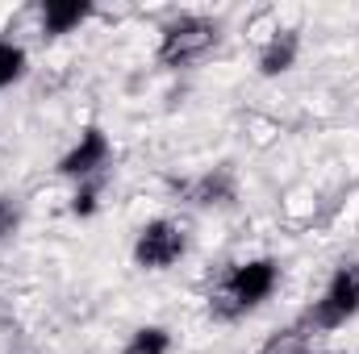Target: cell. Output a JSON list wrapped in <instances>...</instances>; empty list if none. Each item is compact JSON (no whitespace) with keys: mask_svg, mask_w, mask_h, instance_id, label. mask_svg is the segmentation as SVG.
I'll list each match as a JSON object with an SVG mask.
<instances>
[{"mask_svg":"<svg viewBox=\"0 0 359 354\" xmlns=\"http://www.w3.org/2000/svg\"><path fill=\"white\" fill-rule=\"evenodd\" d=\"M276 283H280V267H276V259L234 263L226 275H222V283L213 288V300H209V304H213V313H217L222 321H234V317L255 313L271 292H276Z\"/></svg>","mask_w":359,"mask_h":354,"instance_id":"obj_1","label":"cell"},{"mask_svg":"<svg viewBox=\"0 0 359 354\" xmlns=\"http://www.w3.org/2000/svg\"><path fill=\"white\" fill-rule=\"evenodd\" d=\"M213 46H217V21L196 17V13H180L176 21L163 25L159 63H163V67H192V63H201Z\"/></svg>","mask_w":359,"mask_h":354,"instance_id":"obj_2","label":"cell"},{"mask_svg":"<svg viewBox=\"0 0 359 354\" xmlns=\"http://www.w3.org/2000/svg\"><path fill=\"white\" fill-rule=\"evenodd\" d=\"M351 317H359V263H343L330 275V283H326L322 300L313 304L309 321L330 334V330H343Z\"/></svg>","mask_w":359,"mask_h":354,"instance_id":"obj_3","label":"cell"},{"mask_svg":"<svg viewBox=\"0 0 359 354\" xmlns=\"http://www.w3.org/2000/svg\"><path fill=\"white\" fill-rule=\"evenodd\" d=\"M188 250V234L180 229L176 221L159 217V221H147L138 229V242H134V263L142 271H168L176 267Z\"/></svg>","mask_w":359,"mask_h":354,"instance_id":"obj_4","label":"cell"},{"mask_svg":"<svg viewBox=\"0 0 359 354\" xmlns=\"http://www.w3.org/2000/svg\"><path fill=\"white\" fill-rule=\"evenodd\" d=\"M109 138H104V129H96V125H88L84 134H80V142L59 159V176H72V179H92L104 163H109Z\"/></svg>","mask_w":359,"mask_h":354,"instance_id":"obj_5","label":"cell"},{"mask_svg":"<svg viewBox=\"0 0 359 354\" xmlns=\"http://www.w3.org/2000/svg\"><path fill=\"white\" fill-rule=\"evenodd\" d=\"M297 55H301L297 29H276V38L259 50V76H268V80L271 76H284V71L297 63Z\"/></svg>","mask_w":359,"mask_h":354,"instance_id":"obj_6","label":"cell"},{"mask_svg":"<svg viewBox=\"0 0 359 354\" xmlns=\"http://www.w3.org/2000/svg\"><path fill=\"white\" fill-rule=\"evenodd\" d=\"M88 13H92L88 0H46V4H42V29H46L50 38L72 34L80 21H88Z\"/></svg>","mask_w":359,"mask_h":354,"instance_id":"obj_7","label":"cell"},{"mask_svg":"<svg viewBox=\"0 0 359 354\" xmlns=\"http://www.w3.org/2000/svg\"><path fill=\"white\" fill-rule=\"evenodd\" d=\"M192 204H230L234 200V176L230 171H209L188 187Z\"/></svg>","mask_w":359,"mask_h":354,"instance_id":"obj_8","label":"cell"},{"mask_svg":"<svg viewBox=\"0 0 359 354\" xmlns=\"http://www.w3.org/2000/svg\"><path fill=\"white\" fill-rule=\"evenodd\" d=\"M168 351H172V334L163 325H142V330L130 334L121 354H168Z\"/></svg>","mask_w":359,"mask_h":354,"instance_id":"obj_9","label":"cell"},{"mask_svg":"<svg viewBox=\"0 0 359 354\" xmlns=\"http://www.w3.org/2000/svg\"><path fill=\"white\" fill-rule=\"evenodd\" d=\"M25 67H29L25 50H21L17 42H4V38H0V92L13 88V84L25 76Z\"/></svg>","mask_w":359,"mask_h":354,"instance_id":"obj_10","label":"cell"},{"mask_svg":"<svg viewBox=\"0 0 359 354\" xmlns=\"http://www.w3.org/2000/svg\"><path fill=\"white\" fill-rule=\"evenodd\" d=\"M17 221H21V217H17V208H13V204H4V196H0V238H8V234L17 229Z\"/></svg>","mask_w":359,"mask_h":354,"instance_id":"obj_11","label":"cell"},{"mask_svg":"<svg viewBox=\"0 0 359 354\" xmlns=\"http://www.w3.org/2000/svg\"><path fill=\"white\" fill-rule=\"evenodd\" d=\"M92 208H96V187H84V192H76V200H72V213H84V217H88Z\"/></svg>","mask_w":359,"mask_h":354,"instance_id":"obj_12","label":"cell"}]
</instances>
